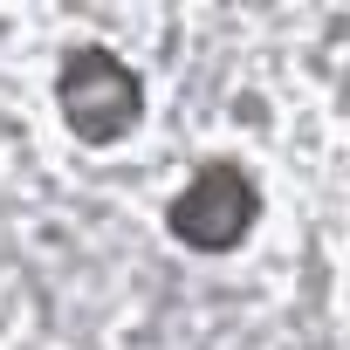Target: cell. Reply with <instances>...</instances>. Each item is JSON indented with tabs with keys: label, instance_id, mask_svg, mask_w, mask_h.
<instances>
[{
	"label": "cell",
	"instance_id": "cell-1",
	"mask_svg": "<svg viewBox=\"0 0 350 350\" xmlns=\"http://www.w3.org/2000/svg\"><path fill=\"white\" fill-rule=\"evenodd\" d=\"M62 110L76 124V137L90 144H110L137 124V83L124 76V62L110 55H76L69 76H62Z\"/></svg>",
	"mask_w": 350,
	"mask_h": 350
},
{
	"label": "cell",
	"instance_id": "cell-2",
	"mask_svg": "<svg viewBox=\"0 0 350 350\" xmlns=\"http://www.w3.org/2000/svg\"><path fill=\"white\" fill-rule=\"evenodd\" d=\"M247 213H254V193L234 179L227 165H213V172H200V186L172 206V227H179L186 241H206V220H220V227H213V247H227V241L247 227Z\"/></svg>",
	"mask_w": 350,
	"mask_h": 350
}]
</instances>
